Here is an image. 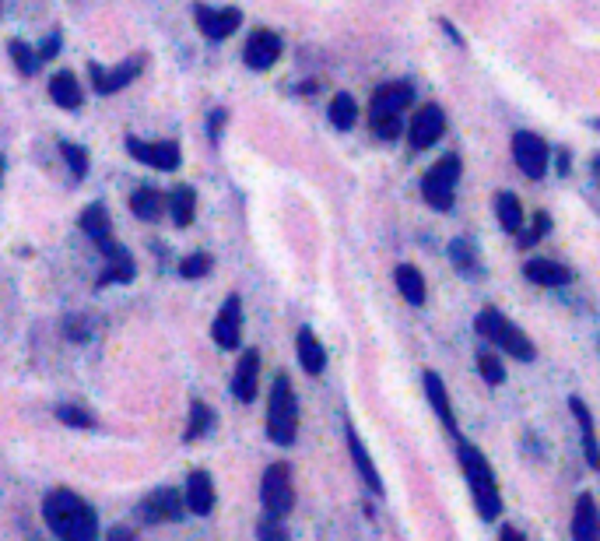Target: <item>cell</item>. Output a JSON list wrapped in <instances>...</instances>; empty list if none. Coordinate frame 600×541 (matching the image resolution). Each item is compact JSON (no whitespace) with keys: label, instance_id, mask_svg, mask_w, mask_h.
<instances>
[{"label":"cell","instance_id":"1","mask_svg":"<svg viewBox=\"0 0 600 541\" xmlns=\"http://www.w3.org/2000/svg\"><path fill=\"white\" fill-rule=\"evenodd\" d=\"M43 517L60 541H95L99 534L95 510L71 489H53L43 503Z\"/></svg>","mask_w":600,"mask_h":541},{"label":"cell","instance_id":"2","mask_svg":"<svg viewBox=\"0 0 600 541\" xmlns=\"http://www.w3.org/2000/svg\"><path fill=\"white\" fill-rule=\"evenodd\" d=\"M81 229H85V236L92 239V243L102 250V257H106V275L99 278V285L134 282L137 264H134V257H130V253L113 239V225H109V215H106L102 204L85 208V215H81Z\"/></svg>","mask_w":600,"mask_h":541},{"label":"cell","instance_id":"3","mask_svg":"<svg viewBox=\"0 0 600 541\" xmlns=\"http://www.w3.org/2000/svg\"><path fill=\"white\" fill-rule=\"evenodd\" d=\"M457 454H460V468H464L467 482H471V492H474V503H478V513L485 520H495L502 513V499H499V482H495L488 457L481 454L474 443H467V440L457 443Z\"/></svg>","mask_w":600,"mask_h":541},{"label":"cell","instance_id":"4","mask_svg":"<svg viewBox=\"0 0 600 541\" xmlns=\"http://www.w3.org/2000/svg\"><path fill=\"white\" fill-rule=\"evenodd\" d=\"M411 99H415V92H411V85H404V81L376 88L369 116H372V130H376L383 141H393L400 134V116L411 106Z\"/></svg>","mask_w":600,"mask_h":541},{"label":"cell","instance_id":"5","mask_svg":"<svg viewBox=\"0 0 600 541\" xmlns=\"http://www.w3.org/2000/svg\"><path fill=\"white\" fill-rule=\"evenodd\" d=\"M267 433H271L274 443L288 447L295 443V433H299V401H295V390L288 383V376H278L271 390V412H267Z\"/></svg>","mask_w":600,"mask_h":541},{"label":"cell","instance_id":"6","mask_svg":"<svg viewBox=\"0 0 600 541\" xmlns=\"http://www.w3.org/2000/svg\"><path fill=\"white\" fill-rule=\"evenodd\" d=\"M474 327H478L481 338H488L492 345H499L502 352L516 355L520 362H530V359H534V341H530L527 334H523L516 324H509V320L502 317L499 310H492V306L478 313V324H474Z\"/></svg>","mask_w":600,"mask_h":541},{"label":"cell","instance_id":"7","mask_svg":"<svg viewBox=\"0 0 600 541\" xmlns=\"http://www.w3.org/2000/svg\"><path fill=\"white\" fill-rule=\"evenodd\" d=\"M457 180H460V159H457V155H446V159H439L422 180L425 201H429L436 211H450L453 208V194H457Z\"/></svg>","mask_w":600,"mask_h":541},{"label":"cell","instance_id":"8","mask_svg":"<svg viewBox=\"0 0 600 541\" xmlns=\"http://www.w3.org/2000/svg\"><path fill=\"white\" fill-rule=\"evenodd\" d=\"M260 503H264L267 517H285L292 510L295 496H292V471L288 464H271L264 471V482H260Z\"/></svg>","mask_w":600,"mask_h":541},{"label":"cell","instance_id":"9","mask_svg":"<svg viewBox=\"0 0 600 541\" xmlns=\"http://www.w3.org/2000/svg\"><path fill=\"white\" fill-rule=\"evenodd\" d=\"M127 148L137 162L151 169H162V173H172L179 166V145L176 141H141V138H127Z\"/></svg>","mask_w":600,"mask_h":541},{"label":"cell","instance_id":"10","mask_svg":"<svg viewBox=\"0 0 600 541\" xmlns=\"http://www.w3.org/2000/svg\"><path fill=\"white\" fill-rule=\"evenodd\" d=\"M513 159L530 180H541L544 169H548V145L537 134H530V130H520L513 138Z\"/></svg>","mask_w":600,"mask_h":541},{"label":"cell","instance_id":"11","mask_svg":"<svg viewBox=\"0 0 600 541\" xmlns=\"http://www.w3.org/2000/svg\"><path fill=\"white\" fill-rule=\"evenodd\" d=\"M141 71H144V57H130L127 64H120V67L88 64V74H92V85H95V92H99V95L120 92V88L130 85V81H134Z\"/></svg>","mask_w":600,"mask_h":541},{"label":"cell","instance_id":"12","mask_svg":"<svg viewBox=\"0 0 600 541\" xmlns=\"http://www.w3.org/2000/svg\"><path fill=\"white\" fill-rule=\"evenodd\" d=\"M137 513H141V520H148V524H169V520L183 517V496H179L176 489H158L151 492V496H144Z\"/></svg>","mask_w":600,"mask_h":541},{"label":"cell","instance_id":"13","mask_svg":"<svg viewBox=\"0 0 600 541\" xmlns=\"http://www.w3.org/2000/svg\"><path fill=\"white\" fill-rule=\"evenodd\" d=\"M443 130H446L443 109H439V106H422V109L415 113V120H411L408 138H411V145H415L418 152H422V148H432L439 138H443Z\"/></svg>","mask_w":600,"mask_h":541},{"label":"cell","instance_id":"14","mask_svg":"<svg viewBox=\"0 0 600 541\" xmlns=\"http://www.w3.org/2000/svg\"><path fill=\"white\" fill-rule=\"evenodd\" d=\"M278 57H281V39H278V32H271V29H257L243 50L246 67H253V71H267V67H274Z\"/></svg>","mask_w":600,"mask_h":541},{"label":"cell","instance_id":"15","mask_svg":"<svg viewBox=\"0 0 600 541\" xmlns=\"http://www.w3.org/2000/svg\"><path fill=\"white\" fill-rule=\"evenodd\" d=\"M211 334H215V341L222 348H236L239 345V338H243V303H239V296L225 299V306H222V313L215 317Z\"/></svg>","mask_w":600,"mask_h":541},{"label":"cell","instance_id":"16","mask_svg":"<svg viewBox=\"0 0 600 541\" xmlns=\"http://www.w3.org/2000/svg\"><path fill=\"white\" fill-rule=\"evenodd\" d=\"M239 22H243V15H239L236 8H204V4H197V29L204 32L208 39H229L232 32L239 29Z\"/></svg>","mask_w":600,"mask_h":541},{"label":"cell","instance_id":"17","mask_svg":"<svg viewBox=\"0 0 600 541\" xmlns=\"http://www.w3.org/2000/svg\"><path fill=\"white\" fill-rule=\"evenodd\" d=\"M257 383H260V352L250 348V352H243V359H239L236 366V376H232V394H236V401L250 404L253 397H257Z\"/></svg>","mask_w":600,"mask_h":541},{"label":"cell","instance_id":"18","mask_svg":"<svg viewBox=\"0 0 600 541\" xmlns=\"http://www.w3.org/2000/svg\"><path fill=\"white\" fill-rule=\"evenodd\" d=\"M572 541H600V513L590 492H583L576 499V510H572Z\"/></svg>","mask_w":600,"mask_h":541},{"label":"cell","instance_id":"19","mask_svg":"<svg viewBox=\"0 0 600 541\" xmlns=\"http://www.w3.org/2000/svg\"><path fill=\"white\" fill-rule=\"evenodd\" d=\"M186 506H190L197 517H208L215 510V482H211L208 471H193L186 478Z\"/></svg>","mask_w":600,"mask_h":541},{"label":"cell","instance_id":"20","mask_svg":"<svg viewBox=\"0 0 600 541\" xmlns=\"http://www.w3.org/2000/svg\"><path fill=\"white\" fill-rule=\"evenodd\" d=\"M425 394H429V404H432V412L443 419V426L450 429V433H457V422H453V408H450V394H446V383L439 380V373H425Z\"/></svg>","mask_w":600,"mask_h":541},{"label":"cell","instance_id":"21","mask_svg":"<svg viewBox=\"0 0 600 541\" xmlns=\"http://www.w3.org/2000/svg\"><path fill=\"white\" fill-rule=\"evenodd\" d=\"M344 436H348V450H351V457H355V468H358V475H362V482L369 485L372 492H383V478H379L376 464H372L369 454H365V447H362V440H358V433L351 426H344Z\"/></svg>","mask_w":600,"mask_h":541},{"label":"cell","instance_id":"22","mask_svg":"<svg viewBox=\"0 0 600 541\" xmlns=\"http://www.w3.org/2000/svg\"><path fill=\"white\" fill-rule=\"evenodd\" d=\"M523 271H527V278L534 285H569L572 282V271L565 264H558V260H530Z\"/></svg>","mask_w":600,"mask_h":541},{"label":"cell","instance_id":"23","mask_svg":"<svg viewBox=\"0 0 600 541\" xmlns=\"http://www.w3.org/2000/svg\"><path fill=\"white\" fill-rule=\"evenodd\" d=\"M299 362L306 373H323V366H327V352H323V345L316 341V334L309 331V327H302L299 331Z\"/></svg>","mask_w":600,"mask_h":541},{"label":"cell","instance_id":"24","mask_svg":"<svg viewBox=\"0 0 600 541\" xmlns=\"http://www.w3.org/2000/svg\"><path fill=\"white\" fill-rule=\"evenodd\" d=\"M397 289L411 306L425 303V278H422V271H418L415 264H400L397 267Z\"/></svg>","mask_w":600,"mask_h":541},{"label":"cell","instance_id":"25","mask_svg":"<svg viewBox=\"0 0 600 541\" xmlns=\"http://www.w3.org/2000/svg\"><path fill=\"white\" fill-rule=\"evenodd\" d=\"M569 408H572V415H576V422H579V429H583V450H586V464L590 468H597L600 464V457H597V436H593V419H590V408H586L579 397H572L569 401Z\"/></svg>","mask_w":600,"mask_h":541},{"label":"cell","instance_id":"26","mask_svg":"<svg viewBox=\"0 0 600 541\" xmlns=\"http://www.w3.org/2000/svg\"><path fill=\"white\" fill-rule=\"evenodd\" d=\"M50 95H53V102H57V106H64V109H78L81 106V88H78V81H74L71 71L53 74Z\"/></svg>","mask_w":600,"mask_h":541},{"label":"cell","instance_id":"27","mask_svg":"<svg viewBox=\"0 0 600 541\" xmlns=\"http://www.w3.org/2000/svg\"><path fill=\"white\" fill-rule=\"evenodd\" d=\"M169 211H172V222H176L179 229H186V225L193 222V215H197V194H193V187H176V190H172Z\"/></svg>","mask_w":600,"mask_h":541},{"label":"cell","instance_id":"28","mask_svg":"<svg viewBox=\"0 0 600 541\" xmlns=\"http://www.w3.org/2000/svg\"><path fill=\"white\" fill-rule=\"evenodd\" d=\"M130 211H134L137 218H144V222H155V218L162 215V194L151 190V187L134 190V197H130Z\"/></svg>","mask_w":600,"mask_h":541},{"label":"cell","instance_id":"29","mask_svg":"<svg viewBox=\"0 0 600 541\" xmlns=\"http://www.w3.org/2000/svg\"><path fill=\"white\" fill-rule=\"evenodd\" d=\"M495 211H499V222L506 232H520L523 229V204L516 194H499L495 197Z\"/></svg>","mask_w":600,"mask_h":541},{"label":"cell","instance_id":"30","mask_svg":"<svg viewBox=\"0 0 600 541\" xmlns=\"http://www.w3.org/2000/svg\"><path fill=\"white\" fill-rule=\"evenodd\" d=\"M211 426H215V415H211V408L204 401H193L190 404V426H186L183 440L186 443H197L200 436H208Z\"/></svg>","mask_w":600,"mask_h":541},{"label":"cell","instance_id":"31","mask_svg":"<svg viewBox=\"0 0 600 541\" xmlns=\"http://www.w3.org/2000/svg\"><path fill=\"white\" fill-rule=\"evenodd\" d=\"M355 116H358V106H355V99L351 95H337L334 102H330V123H334L337 130H348L351 123H355Z\"/></svg>","mask_w":600,"mask_h":541},{"label":"cell","instance_id":"32","mask_svg":"<svg viewBox=\"0 0 600 541\" xmlns=\"http://www.w3.org/2000/svg\"><path fill=\"white\" fill-rule=\"evenodd\" d=\"M60 155H64V162L71 166V173L78 176V180H85L88 173V152L81 145H74V141H60Z\"/></svg>","mask_w":600,"mask_h":541},{"label":"cell","instance_id":"33","mask_svg":"<svg viewBox=\"0 0 600 541\" xmlns=\"http://www.w3.org/2000/svg\"><path fill=\"white\" fill-rule=\"evenodd\" d=\"M478 373L485 376V383H492V387H499V383L506 380V369H502L499 355H492V352L478 355Z\"/></svg>","mask_w":600,"mask_h":541},{"label":"cell","instance_id":"34","mask_svg":"<svg viewBox=\"0 0 600 541\" xmlns=\"http://www.w3.org/2000/svg\"><path fill=\"white\" fill-rule=\"evenodd\" d=\"M8 50H11V60H15L18 71H22V74H32V71H36V67H39V57L29 50V43H22V39H15V43H8Z\"/></svg>","mask_w":600,"mask_h":541},{"label":"cell","instance_id":"35","mask_svg":"<svg viewBox=\"0 0 600 541\" xmlns=\"http://www.w3.org/2000/svg\"><path fill=\"white\" fill-rule=\"evenodd\" d=\"M450 257H453V264H457L460 271H474V267H478V257H474V246L467 243V239H453Z\"/></svg>","mask_w":600,"mask_h":541},{"label":"cell","instance_id":"36","mask_svg":"<svg viewBox=\"0 0 600 541\" xmlns=\"http://www.w3.org/2000/svg\"><path fill=\"white\" fill-rule=\"evenodd\" d=\"M57 419L64 422V426H74V429H88V426H92V415H88L85 408H78V404H60Z\"/></svg>","mask_w":600,"mask_h":541},{"label":"cell","instance_id":"37","mask_svg":"<svg viewBox=\"0 0 600 541\" xmlns=\"http://www.w3.org/2000/svg\"><path fill=\"white\" fill-rule=\"evenodd\" d=\"M257 541H288V531L285 524H281V517H267L257 524Z\"/></svg>","mask_w":600,"mask_h":541},{"label":"cell","instance_id":"38","mask_svg":"<svg viewBox=\"0 0 600 541\" xmlns=\"http://www.w3.org/2000/svg\"><path fill=\"white\" fill-rule=\"evenodd\" d=\"M208 271H211L208 253H193V257H186L183 264H179V275H183V278H204Z\"/></svg>","mask_w":600,"mask_h":541},{"label":"cell","instance_id":"39","mask_svg":"<svg viewBox=\"0 0 600 541\" xmlns=\"http://www.w3.org/2000/svg\"><path fill=\"white\" fill-rule=\"evenodd\" d=\"M64 331H67V338H71V341H88V334H92L85 327V317H71V320H67Z\"/></svg>","mask_w":600,"mask_h":541},{"label":"cell","instance_id":"40","mask_svg":"<svg viewBox=\"0 0 600 541\" xmlns=\"http://www.w3.org/2000/svg\"><path fill=\"white\" fill-rule=\"evenodd\" d=\"M57 50H60V36H57V32H53V36L46 39L43 50H39L36 57H39V60H50V57H57Z\"/></svg>","mask_w":600,"mask_h":541},{"label":"cell","instance_id":"41","mask_svg":"<svg viewBox=\"0 0 600 541\" xmlns=\"http://www.w3.org/2000/svg\"><path fill=\"white\" fill-rule=\"evenodd\" d=\"M106 541H137V538H134V531H127V527H113Z\"/></svg>","mask_w":600,"mask_h":541},{"label":"cell","instance_id":"42","mask_svg":"<svg viewBox=\"0 0 600 541\" xmlns=\"http://www.w3.org/2000/svg\"><path fill=\"white\" fill-rule=\"evenodd\" d=\"M499 541H527V538H523V534L516 531V527H502V538H499Z\"/></svg>","mask_w":600,"mask_h":541},{"label":"cell","instance_id":"43","mask_svg":"<svg viewBox=\"0 0 600 541\" xmlns=\"http://www.w3.org/2000/svg\"><path fill=\"white\" fill-rule=\"evenodd\" d=\"M0 176H4V155H0Z\"/></svg>","mask_w":600,"mask_h":541}]
</instances>
